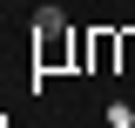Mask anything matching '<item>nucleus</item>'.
I'll return each instance as SVG.
<instances>
[{"instance_id":"nucleus-1","label":"nucleus","mask_w":135,"mask_h":128,"mask_svg":"<svg viewBox=\"0 0 135 128\" xmlns=\"http://www.w3.org/2000/svg\"><path fill=\"white\" fill-rule=\"evenodd\" d=\"M34 47H41V61H61V47H68V14L61 7H41L34 14Z\"/></svg>"}]
</instances>
